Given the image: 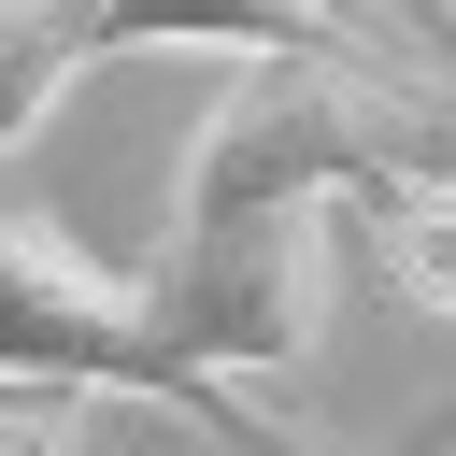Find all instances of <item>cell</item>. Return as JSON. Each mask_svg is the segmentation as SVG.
I'll list each match as a JSON object with an SVG mask.
<instances>
[{"instance_id":"obj_1","label":"cell","mask_w":456,"mask_h":456,"mask_svg":"<svg viewBox=\"0 0 456 456\" xmlns=\"http://www.w3.org/2000/svg\"><path fill=\"white\" fill-rule=\"evenodd\" d=\"M385 171H456V100L385 71L370 43L242 57V86L200 114L171 242H157V328L200 370H299L328 328V200H370Z\"/></svg>"},{"instance_id":"obj_2","label":"cell","mask_w":456,"mask_h":456,"mask_svg":"<svg viewBox=\"0 0 456 456\" xmlns=\"http://www.w3.org/2000/svg\"><path fill=\"white\" fill-rule=\"evenodd\" d=\"M0 385H71V399H157V413H185L200 442H228V456H299L228 370H200L171 328H157V299L128 285V271H100L57 214H0Z\"/></svg>"},{"instance_id":"obj_3","label":"cell","mask_w":456,"mask_h":456,"mask_svg":"<svg viewBox=\"0 0 456 456\" xmlns=\"http://www.w3.org/2000/svg\"><path fill=\"white\" fill-rule=\"evenodd\" d=\"M86 43L100 57H157V43H200V57H314V43H370L385 28L356 0H86Z\"/></svg>"},{"instance_id":"obj_4","label":"cell","mask_w":456,"mask_h":456,"mask_svg":"<svg viewBox=\"0 0 456 456\" xmlns=\"http://www.w3.org/2000/svg\"><path fill=\"white\" fill-rule=\"evenodd\" d=\"M86 57H100L86 43V0H0V157L43 142V114L71 100Z\"/></svg>"},{"instance_id":"obj_5","label":"cell","mask_w":456,"mask_h":456,"mask_svg":"<svg viewBox=\"0 0 456 456\" xmlns=\"http://www.w3.org/2000/svg\"><path fill=\"white\" fill-rule=\"evenodd\" d=\"M0 456H71V385H0Z\"/></svg>"},{"instance_id":"obj_6","label":"cell","mask_w":456,"mask_h":456,"mask_svg":"<svg viewBox=\"0 0 456 456\" xmlns=\"http://www.w3.org/2000/svg\"><path fill=\"white\" fill-rule=\"evenodd\" d=\"M442 28H456V0H442Z\"/></svg>"},{"instance_id":"obj_7","label":"cell","mask_w":456,"mask_h":456,"mask_svg":"<svg viewBox=\"0 0 456 456\" xmlns=\"http://www.w3.org/2000/svg\"><path fill=\"white\" fill-rule=\"evenodd\" d=\"M356 14H370V0H356Z\"/></svg>"}]
</instances>
